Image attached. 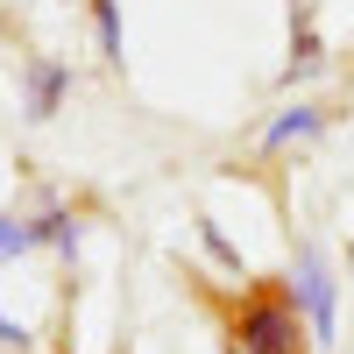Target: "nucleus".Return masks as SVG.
Wrapping results in <instances>:
<instances>
[{
  "mask_svg": "<svg viewBox=\"0 0 354 354\" xmlns=\"http://www.w3.org/2000/svg\"><path fill=\"white\" fill-rule=\"evenodd\" d=\"M305 340H312L305 305L283 290H255L234 312V354H305Z\"/></svg>",
  "mask_w": 354,
  "mask_h": 354,
  "instance_id": "f257e3e1",
  "label": "nucleus"
},
{
  "mask_svg": "<svg viewBox=\"0 0 354 354\" xmlns=\"http://www.w3.org/2000/svg\"><path fill=\"white\" fill-rule=\"evenodd\" d=\"M290 298L305 305L312 340H333V277H326V262H319V248H298V270H290Z\"/></svg>",
  "mask_w": 354,
  "mask_h": 354,
  "instance_id": "f03ea898",
  "label": "nucleus"
},
{
  "mask_svg": "<svg viewBox=\"0 0 354 354\" xmlns=\"http://www.w3.org/2000/svg\"><path fill=\"white\" fill-rule=\"evenodd\" d=\"M21 106H28V121H50L57 106H64V93H71V71L64 64H50V57H28V71H21Z\"/></svg>",
  "mask_w": 354,
  "mask_h": 354,
  "instance_id": "7ed1b4c3",
  "label": "nucleus"
},
{
  "mask_svg": "<svg viewBox=\"0 0 354 354\" xmlns=\"http://www.w3.org/2000/svg\"><path fill=\"white\" fill-rule=\"evenodd\" d=\"M319 57H326V43H319V28L305 15V0H290V57H283V85H298L319 71Z\"/></svg>",
  "mask_w": 354,
  "mask_h": 354,
  "instance_id": "20e7f679",
  "label": "nucleus"
},
{
  "mask_svg": "<svg viewBox=\"0 0 354 354\" xmlns=\"http://www.w3.org/2000/svg\"><path fill=\"white\" fill-rule=\"evenodd\" d=\"M319 121H326V113H319V106H283L277 121L262 128V149L277 156V149H290V142H312V135H319Z\"/></svg>",
  "mask_w": 354,
  "mask_h": 354,
  "instance_id": "39448f33",
  "label": "nucleus"
},
{
  "mask_svg": "<svg viewBox=\"0 0 354 354\" xmlns=\"http://www.w3.org/2000/svg\"><path fill=\"white\" fill-rule=\"evenodd\" d=\"M93 36H100L106 64H121V8H113V0H93Z\"/></svg>",
  "mask_w": 354,
  "mask_h": 354,
  "instance_id": "423d86ee",
  "label": "nucleus"
},
{
  "mask_svg": "<svg viewBox=\"0 0 354 354\" xmlns=\"http://www.w3.org/2000/svg\"><path fill=\"white\" fill-rule=\"evenodd\" d=\"M28 227H36V241H50V248H78V227H71V213H43V220H28Z\"/></svg>",
  "mask_w": 354,
  "mask_h": 354,
  "instance_id": "0eeeda50",
  "label": "nucleus"
},
{
  "mask_svg": "<svg viewBox=\"0 0 354 354\" xmlns=\"http://www.w3.org/2000/svg\"><path fill=\"white\" fill-rule=\"evenodd\" d=\"M28 248H36V227L0 213V262H15V255H28Z\"/></svg>",
  "mask_w": 354,
  "mask_h": 354,
  "instance_id": "6e6552de",
  "label": "nucleus"
},
{
  "mask_svg": "<svg viewBox=\"0 0 354 354\" xmlns=\"http://www.w3.org/2000/svg\"><path fill=\"white\" fill-rule=\"evenodd\" d=\"M0 340H8V347H21V340H28V333L15 326V319H8V312H0Z\"/></svg>",
  "mask_w": 354,
  "mask_h": 354,
  "instance_id": "1a4fd4ad",
  "label": "nucleus"
},
{
  "mask_svg": "<svg viewBox=\"0 0 354 354\" xmlns=\"http://www.w3.org/2000/svg\"><path fill=\"white\" fill-rule=\"evenodd\" d=\"M347 255H354V248H347Z\"/></svg>",
  "mask_w": 354,
  "mask_h": 354,
  "instance_id": "9d476101",
  "label": "nucleus"
}]
</instances>
